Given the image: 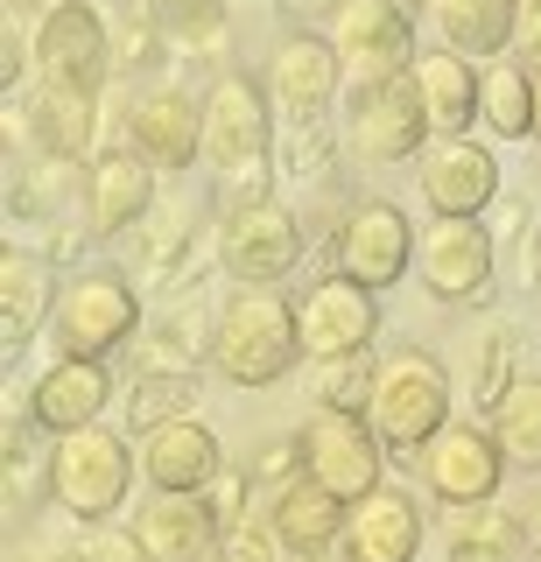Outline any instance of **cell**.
<instances>
[{
    "label": "cell",
    "mask_w": 541,
    "mask_h": 562,
    "mask_svg": "<svg viewBox=\"0 0 541 562\" xmlns=\"http://www.w3.org/2000/svg\"><path fill=\"white\" fill-rule=\"evenodd\" d=\"M204 162L218 169V183L239 198H268V169H274V113L268 92L247 70H225L204 99Z\"/></svg>",
    "instance_id": "cell-1"
},
{
    "label": "cell",
    "mask_w": 541,
    "mask_h": 562,
    "mask_svg": "<svg viewBox=\"0 0 541 562\" xmlns=\"http://www.w3.org/2000/svg\"><path fill=\"white\" fill-rule=\"evenodd\" d=\"M295 359H303V338H295V303L282 289H239L218 310L212 366L233 386H274Z\"/></svg>",
    "instance_id": "cell-2"
},
{
    "label": "cell",
    "mask_w": 541,
    "mask_h": 562,
    "mask_svg": "<svg viewBox=\"0 0 541 562\" xmlns=\"http://www.w3.org/2000/svg\"><path fill=\"white\" fill-rule=\"evenodd\" d=\"M373 436L387 443V457H422V443L450 422V373L443 359L422 345H401L394 359H380L373 386Z\"/></svg>",
    "instance_id": "cell-3"
},
{
    "label": "cell",
    "mask_w": 541,
    "mask_h": 562,
    "mask_svg": "<svg viewBox=\"0 0 541 562\" xmlns=\"http://www.w3.org/2000/svg\"><path fill=\"white\" fill-rule=\"evenodd\" d=\"M127 485H134L127 436L99 429V422L57 436V450H49V499H57L71 520H106L113 506L127 499Z\"/></svg>",
    "instance_id": "cell-4"
},
{
    "label": "cell",
    "mask_w": 541,
    "mask_h": 562,
    "mask_svg": "<svg viewBox=\"0 0 541 562\" xmlns=\"http://www.w3.org/2000/svg\"><path fill=\"white\" fill-rule=\"evenodd\" d=\"M134 324H142V295H134L127 274L99 268V274L64 281V295H57V345H64V359H106L113 345L134 338Z\"/></svg>",
    "instance_id": "cell-5"
},
{
    "label": "cell",
    "mask_w": 541,
    "mask_h": 562,
    "mask_svg": "<svg viewBox=\"0 0 541 562\" xmlns=\"http://www.w3.org/2000/svg\"><path fill=\"white\" fill-rule=\"evenodd\" d=\"M295 338L309 359H345V351H373L380 338V289H365L352 274H324L295 295Z\"/></svg>",
    "instance_id": "cell-6"
},
{
    "label": "cell",
    "mask_w": 541,
    "mask_h": 562,
    "mask_svg": "<svg viewBox=\"0 0 541 562\" xmlns=\"http://www.w3.org/2000/svg\"><path fill=\"white\" fill-rule=\"evenodd\" d=\"M218 260L247 281V289H274V281L303 260V225L274 198H239L218 225Z\"/></svg>",
    "instance_id": "cell-7"
},
{
    "label": "cell",
    "mask_w": 541,
    "mask_h": 562,
    "mask_svg": "<svg viewBox=\"0 0 541 562\" xmlns=\"http://www.w3.org/2000/svg\"><path fill=\"white\" fill-rule=\"evenodd\" d=\"M303 471L317 485H330L345 506L352 499H365V492L380 485V464H387V443L373 436V422L365 415H330V408H317L303 422Z\"/></svg>",
    "instance_id": "cell-8"
},
{
    "label": "cell",
    "mask_w": 541,
    "mask_h": 562,
    "mask_svg": "<svg viewBox=\"0 0 541 562\" xmlns=\"http://www.w3.org/2000/svg\"><path fill=\"white\" fill-rule=\"evenodd\" d=\"M422 134L436 127H429L415 70L380 78V85H352V148L365 162H408V155H422Z\"/></svg>",
    "instance_id": "cell-9"
},
{
    "label": "cell",
    "mask_w": 541,
    "mask_h": 562,
    "mask_svg": "<svg viewBox=\"0 0 541 562\" xmlns=\"http://www.w3.org/2000/svg\"><path fill=\"white\" fill-rule=\"evenodd\" d=\"M415 464H422V485L443 506H485L506 479V457L493 443V429H478V422H443Z\"/></svg>",
    "instance_id": "cell-10"
},
{
    "label": "cell",
    "mask_w": 541,
    "mask_h": 562,
    "mask_svg": "<svg viewBox=\"0 0 541 562\" xmlns=\"http://www.w3.org/2000/svg\"><path fill=\"white\" fill-rule=\"evenodd\" d=\"M36 64H43V78H57V85H84V92H99L106 70H113L106 14H99L92 0H49L43 29H36Z\"/></svg>",
    "instance_id": "cell-11"
},
{
    "label": "cell",
    "mask_w": 541,
    "mask_h": 562,
    "mask_svg": "<svg viewBox=\"0 0 541 562\" xmlns=\"http://www.w3.org/2000/svg\"><path fill=\"white\" fill-rule=\"evenodd\" d=\"M422 289L436 303H485L493 295V233L478 218H436L422 233Z\"/></svg>",
    "instance_id": "cell-12"
},
{
    "label": "cell",
    "mask_w": 541,
    "mask_h": 562,
    "mask_svg": "<svg viewBox=\"0 0 541 562\" xmlns=\"http://www.w3.org/2000/svg\"><path fill=\"white\" fill-rule=\"evenodd\" d=\"M330 43H338V57L359 70V85H380V78L415 70V22L394 8V0H345Z\"/></svg>",
    "instance_id": "cell-13"
},
{
    "label": "cell",
    "mask_w": 541,
    "mask_h": 562,
    "mask_svg": "<svg viewBox=\"0 0 541 562\" xmlns=\"http://www.w3.org/2000/svg\"><path fill=\"white\" fill-rule=\"evenodd\" d=\"M408 260H415V225L401 218L394 204H352L345 211V225H338V274H352L365 281V289H387V281L408 274Z\"/></svg>",
    "instance_id": "cell-14"
},
{
    "label": "cell",
    "mask_w": 541,
    "mask_h": 562,
    "mask_svg": "<svg viewBox=\"0 0 541 562\" xmlns=\"http://www.w3.org/2000/svg\"><path fill=\"white\" fill-rule=\"evenodd\" d=\"M338 43H324V35H289L282 49L268 57V99L289 113V127H317L330 113V99H338Z\"/></svg>",
    "instance_id": "cell-15"
},
{
    "label": "cell",
    "mask_w": 541,
    "mask_h": 562,
    "mask_svg": "<svg viewBox=\"0 0 541 562\" xmlns=\"http://www.w3.org/2000/svg\"><path fill=\"white\" fill-rule=\"evenodd\" d=\"M155 211V162L142 148H106L92 155V169H84V218H92V233H127V225H142Z\"/></svg>",
    "instance_id": "cell-16"
},
{
    "label": "cell",
    "mask_w": 541,
    "mask_h": 562,
    "mask_svg": "<svg viewBox=\"0 0 541 562\" xmlns=\"http://www.w3.org/2000/svg\"><path fill=\"white\" fill-rule=\"evenodd\" d=\"M422 549V499L401 485H373L365 499H352L345 520V562H415Z\"/></svg>",
    "instance_id": "cell-17"
},
{
    "label": "cell",
    "mask_w": 541,
    "mask_h": 562,
    "mask_svg": "<svg viewBox=\"0 0 541 562\" xmlns=\"http://www.w3.org/2000/svg\"><path fill=\"white\" fill-rule=\"evenodd\" d=\"M493 190H499V162H493V148H478L471 134L436 140L422 155V198H429L436 218H478V211L493 204Z\"/></svg>",
    "instance_id": "cell-18"
},
{
    "label": "cell",
    "mask_w": 541,
    "mask_h": 562,
    "mask_svg": "<svg viewBox=\"0 0 541 562\" xmlns=\"http://www.w3.org/2000/svg\"><path fill=\"white\" fill-rule=\"evenodd\" d=\"M127 134L155 169H190L204 155V105L190 92H177V85H155V92L134 99Z\"/></svg>",
    "instance_id": "cell-19"
},
{
    "label": "cell",
    "mask_w": 541,
    "mask_h": 562,
    "mask_svg": "<svg viewBox=\"0 0 541 562\" xmlns=\"http://www.w3.org/2000/svg\"><path fill=\"white\" fill-rule=\"evenodd\" d=\"M345 520H352V506H345L330 485H317L309 471L289 479L282 492H274V506H268V527L282 535L289 555H330L345 541Z\"/></svg>",
    "instance_id": "cell-20"
},
{
    "label": "cell",
    "mask_w": 541,
    "mask_h": 562,
    "mask_svg": "<svg viewBox=\"0 0 541 562\" xmlns=\"http://www.w3.org/2000/svg\"><path fill=\"white\" fill-rule=\"evenodd\" d=\"M29 134H36V148L49 162H84L92 140H99V92L43 78L36 99H29Z\"/></svg>",
    "instance_id": "cell-21"
},
{
    "label": "cell",
    "mask_w": 541,
    "mask_h": 562,
    "mask_svg": "<svg viewBox=\"0 0 541 562\" xmlns=\"http://www.w3.org/2000/svg\"><path fill=\"white\" fill-rule=\"evenodd\" d=\"M218 514L204 492H155L142 506V541L155 562H204L218 549Z\"/></svg>",
    "instance_id": "cell-22"
},
{
    "label": "cell",
    "mask_w": 541,
    "mask_h": 562,
    "mask_svg": "<svg viewBox=\"0 0 541 562\" xmlns=\"http://www.w3.org/2000/svg\"><path fill=\"white\" fill-rule=\"evenodd\" d=\"M113 380H106V359H57L49 373L36 380V401H29V415H36V429H92L99 408H106Z\"/></svg>",
    "instance_id": "cell-23"
},
{
    "label": "cell",
    "mask_w": 541,
    "mask_h": 562,
    "mask_svg": "<svg viewBox=\"0 0 541 562\" xmlns=\"http://www.w3.org/2000/svg\"><path fill=\"white\" fill-rule=\"evenodd\" d=\"M142 471H148L155 492H204L225 471V457H218V436L190 415V422H169V429L148 436V443H142Z\"/></svg>",
    "instance_id": "cell-24"
},
{
    "label": "cell",
    "mask_w": 541,
    "mask_h": 562,
    "mask_svg": "<svg viewBox=\"0 0 541 562\" xmlns=\"http://www.w3.org/2000/svg\"><path fill=\"white\" fill-rule=\"evenodd\" d=\"M415 85H422V105H429V127L443 140H458L471 120H478V70L458 49H429L415 57Z\"/></svg>",
    "instance_id": "cell-25"
},
{
    "label": "cell",
    "mask_w": 541,
    "mask_h": 562,
    "mask_svg": "<svg viewBox=\"0 0 541 562\" xmlns=\"http://www.w3.org/2000/svg\"><path fill=\"white\" fill-rule=\"evenodd\" d=\"M436 35L458 57H499L520 35V0H429Z\"/></svg>",
    "instance_id": "cell-26"
},
{
    "label": "cell",
    "mask_w": 541,
    "mask_h": 562,
    "mask_svg": "<svg viewBox=\"0 0 541 562\" xmlns=\"http://www.w3.org/2000/svg\"><path fill=\"white\" fill-rule=\"evenodd\" d=\"M43 316H57L49 260H43V254H22V246H8V254H0V330H8V345H29Z\"/></svg>",
    "instance_id": "cell-27"
},
{
    "label": "cell",
    "mask_w": 541,
    "mask_h": 562,
    "mask_svg": "<svg viewBox=\"0 0 541 562\" xmlns=\"http://www.w3.org/2000/svg\"><path fill=\"white\" fill-rule=\"evenodd\" d=\"M493 443L506 464H520V471H541V380H514L499 394V408H493Z\"/></svg>",
    "instance_id": "cell-28"
},
{
    "label": "cell",
    "mask_w": 541,
    "mask_h": 562,
    "mask_svg": "<svg viewBox=\"0 0 541 562\" xmlns=\"http://www.w3.org/2000/svg\"><path fill=\"white\" fill-rule=\"evenodd\" d=\"M478 113L493 134H534V70L528 64H485L478 70Z\"/></svg>",
    "instance_id": "cell-29"
},
{
    "label": "cell",
    "mask_w": 541,
    "mask_h": 562,
    "mask_svg": "<svg viewBox=\"0 0 541 562\" xmlns=\"http://www.w3.org/2000/svg\"><path fill=\"white\" fill-rule=\"evenodd\" d=\"M520 555V520L485 506H458V527H450V562H514Z\"/></svg>",
    "instance_id": "cell-30"
},
{
    "label": "cell",
    "mask_w": 541,
    "mask_h": 562,
    "mask_svg": "<svg viewBox=\"0 0 541 562\" xmlns=\"http://www.w3.org/2000/svg\"><path fill=\"white\" fill-rule=\"evenodd\" d=\"M190 408H198V373H134L127 422L142 436L169 429V422H190Z\"/></svg>",
    "instance_id": "cell-31"
},
{
    "label": "cell",
    "mask_w": 541,
    "mask_h": 562,
    "mask_svg": "<svg viewBox=\"0 0 541 562\" xmlns=\"http://www.w3.org/2000/svg\"><path fill=\"white\" fill-rule=\"evenodd\" d=\"M373 386H380V359H373V351L324 359V373H317V408H330V415H373Z\"/></svg>",
    "instance_id": "cell-32"
},
{
    "label": "cell",
    "mask_w": 541,
    "mask_h": 562,
    "mask_svg": "<svg viewBox=\"0 0 541 562\" xmlns=\"http://www.w3.org/2000/svg\"><path fill=\"white\" fill-rule=\"evenodd\" d=\"M148 22L169 43H218L225 35V0H148Z\"/></svg>",
    "instance_id": "cell-33"
},
{
    "label": "cell",
    "mask_w": 541,
    "mask_h": 562,
    "mask_svg": "<svg viewBox=\"0 0 541 562\" xmlns=\"http://www.w3.org/2000/svg\"><path fill=\"white\" fill-rule=\"evenodd\" d=\"M212 562H282V535H274V527H260L253 514H239V520L218 527Z\"/></svg>",
    "instance_id": "cell-34"
},
{
    "label": "cell",
    "mask_w": 541,
    "mask_h": 562,
    "mask_svg": "<svg viewBox=\"0 0 541 562\" xmlns=\"http://www.w3.org/2000/svg\"><path fill=\"white\" fill-rule=\"evenodd\" d=\"M514 330H493V338H485V351H478V401L485 408H499V394L506 386H514Z\"/></svg>",
    "instance_id": "cell-35"
},
{
    "label": "cell",
    "mask_w": 541,
    "mask_h": 562,
    "mask_svg": "<svg viewBox=\"0 0 541 562\" xmlns=\"http://www.w3.org/2000/svg\"><path fill=\"white\" fill-rule=\"evenodd\" d=\"M78 562H155V555H148L142 527H99V535H84Z\"/></svg>",
    "instance_id": "cell-36"
},
{
    "label": "cell",
    "mask_w": 541,
    "mask_h": 562,
    "mask_svg": "<svg viewBox=\"0 0 541 562\" xmlns=\"http://www.w3.org/2000/svg\"><path fill=\"white\" fill-rule=\"evenodd\" d=\"M289 162V176H324L330 169V140L317 134V127H289V140L274 148Z\"/></svg>",
    "instance_id": "cell-37"
},
{
    "label": "cell",
    "mask_w": 541,
    "mask_h": 562,
    "mask_svg": "<svg viewBox=\"0 0 541 562\" xmlns=\"http://www.w3.org/2000/svg\"><path fill=\"white\" fill-rule=\"evenodd\" d=\"M247 492H253V471H218V479L204 485V499H212L218 520H239L247 514Z\"/></svg>",
    "instance_id": "cell-38"
},
{
    "label": "cell",
    "mask_w": 541,
    "mask_h": 562,
    "mask_svg": "<svg viewBox=\"0 0 541 562\" xmlns=\"http://www.w3.org/2000/svg\"><path fill=\"white\" fill-rule=\"evenodd\" d=\"M253 479L282 492L289 479H303V443H268V457H253Z\"/></svg>",
    "instance_id": "cell-39"
},
{
    "label": "cell",
    "mask_w": 541,
    "mask_h": 562,
    "mask_svg": "<svg viewBox=\"0 0 541 562\" xmlns=\"http://www.w3.org/2000/svg\"><path fill=\"white\" fill-rule=\"evenodd\" d=\"M520 57H534V70H541V0H520Z\"/></svg>",
    "instance_id": "cell-40"
},
{
    "label": "cell",
    "mask_w": 541,
    "mask_h": 562,
    "mask_svg": "<svg viewBox=\"0 0 541 562\" xmlns=\"http://www.w3.org/2000/svg\"><path fill=\"white\" fill-rule=\"evenodd\" d=\"M0 85L22 92V22H8V64H0Z\"/></svg>",
    "instance_id": "cell-41"
},
{
    "label": "cell",
    "mask_w": 541,
    "mask_h": 562,
    "mask_svg": "<svg viewBox=\"0 0 541 562\" xmlns=\"http://www.w3.org/2000/svg\"><path fill=\"white\" fill-rule=\"evenodd\" d=\"M520 274H528V289H541V218H534L528 246H520Z\"/></svg>",
    "instance_id": "cell-42"
},
{
    "label": "cell",
    "mask_w": 541,
    "mask_h": 562,
    "mask_svg": "<svg viewBox=\"0 0 541 562\" xmlns=\"http://www.w3.org/2000/svg\"><path fill=\"white\" fill-rule=\"evenodd\" d=\"M520 541H528V549L541 555V492L528 499V514H520Z\"/></svg>",
    "instance_id": "cell-43"
},
{
    "label": "cell",
    "mask_w": 541,
    "mask_h": 562,
    "mask_svg": "<svg viewBox=\"0 0 541 562\" xmlns=\"http://www.w3.org/2000/svg\"><path fill=\"white\" fill-rule=\"evenodd\" d=\"M534 140H541V78H534Z\"/></svg>",
    "instance_id": "cell-44"
},
{
    "label": "cell",
    "mask_w": 541,
    "mask_h": 562,
    "mask_svg": "<svg viewBox=\"0 0 541 562\" xmlns=\"http://www.w3.org/2000/svg\"><path fill=\"white\" fill-rule=\"evenodd\" d=\"M14 8H29V0H14Z\"/></svg>",
    "instance_id": "cell-45"
}]
</instances>
